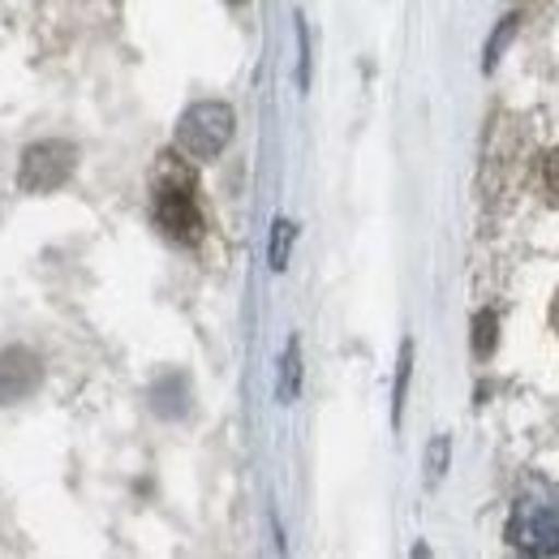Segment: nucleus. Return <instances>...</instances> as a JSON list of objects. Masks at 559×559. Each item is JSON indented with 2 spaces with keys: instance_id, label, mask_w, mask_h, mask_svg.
I'll list each match as a JSON object with an SVG mask.
<instances>
[{
  "instance_id": "obj_1",
  "label": "nucleus",
  "mask_w": 559,
  "mask_h": 559,
  "mask_svg": "<svg viewBox=\"0 0 559 559\" xmlns=\"http://www.w3.org/2000/svg\"><path fill=\"white\" fill-rule=\"evenodd\" d=\"M155 224L168 241L177 246H199L203 241V215L194 203V177L181 159L164 155L155 168Z\"/></svg>"
},
{
  "instance_id": "obj_2",
  "label": "nucleus",
  "mask_w": 559,
  "mask_h": 559,
  "mask_svg": "<svg viewBox=\"0 0 559 559\" xmlns=\"http://www.w3.org/2000/svg\"><path fill=\"white\" fill-rule=\"evenodd\" d=\"M508 543L521 556H559V490L530 487L512 516H508Z\"/></svg>"
},
{
  "instance_id": "obj_3",
  "label": "nucleus",
  "mask_w": 559,
  "mask_h": 559,
  "mask_svg": "<svg viewBox=\"0 0 559 559\" xmlns=\"http://www.w3.org/2000/svg\"><path fill=\"white\" fill-rule=\"evenodd\" d=\"M233 108L219 99H203L194 108H186V117L177 121V151L190 159H215L228 142H233Z\"/></svg>"
},
{
  "instance_id": "obj_4",
  "label": "nucleus",
  "mask_w": 559,
  "mask_h": 559,
  "mask_svg": "<svg viewBox=\"0 0 559 559\" xmlns=\"http://www.w3.org/2000/svg\"><path fill=\"white\" fill-rule=\"evenodd\" d=\"M73 164H78V151L70 142H35L26 155H22V190L26 194H48V190H61L73 177Z\"/></svg>"
},
{
  "instance_id": "obj_5",
  "label": "nucleus",
  "mask_w": 559,
  "mask_h": 559,
  "mask_svg": "<svg viewBox=\"0 0 559 559\" xmlns=\"http://www.w3.org/2000/svg\"><path fill=\"white\" fill-rule=\"evenodd\" d=\"M39 361L35 353L26 349H4L0 353V405H13V401H26L35 388H39Z\"/></svg>"
},
{
  "instance_id": "obj_6",
  "label": "nucleus",
  "mask_w": 559,
  "mask_h": 559,
  "mask_svg": "<svg viewBox=\"0 0 559 559\" xmlns=\"http://www.w3.org/2000/svg\"><path fill=\"white\" fill-rule=\"evenodd\" d=\"M297 392H301V345L288 341V349H284V383H280V396L293 401Z\"/></svg>"
},
{
  "instance_id": "obj_7",
  "label": "nucleus",
  "mask_w": 559,
  "mask_h": 559,
  "mask_svg": "<svg viewBox=\"0 0 559 559\" xmlns=\"http://www.w3.org/2000/svg\"><path fill=\"white\" fill-rule=\"evenodd\" d=\"M409 370H414V345H401V370H396V396H392V421L405 414V392H409Z\"/></svg>"
},
{
  "instance_id": "obj_8",
  "label": "nucleus",
  "mask_w": 559,
  "mask_h": 559,
  "mask_svg": "<svg viewBox=\"0 0 559 559\" xmlns=\"http://www.w3.org/2000/svg\"><path fill=\"white\" fill-rule=\"evenodd\" d=\"M495 328H499L495 310H478V319H474V353H478V357H490V353H495Z\"/></svg>"
},
{
  "instance_id": "obj_9",
  "label": "nucleus",
  "mask_w": 559,
  "mask_h": 559,
  "mask_svg": "<svg viewBox=\"0 0 559 559\" xmlns=\"http://www.w3.org/2000/svg\"><path fill=\"white\" fill-rule=\"evenodd\" d=\"M538 186H543V199L551 207H559V146L538 164Z\"/></svg>"
},
{
  "instance_id": "obj_10",
  "label": "nucleus",
  "mask_w": 559,
  "mask_h": 559,
  "mask_svg": "<svg viewBox=\"0 0 559 559\" xmlns=\"http://www.w3.org/2000/svg\"><path fill=\"white\" fill-rule=\"evenodd\" d=\"M288 246H293V224L276 219V233H272V267L276 272H284V263H288Z\"/></svg>"
},
{
  "instance_id": "obj_11",
  "label": "nucleus",
  "mask_w": 559,
  "mask_h": 559,
  "mask_svg": "<svg viewBox=\"0 0 559 559\" xmlns=\"http://www.w3.org/2000/svg\"><path fill=\"white\" fill-rule=\"evenodd\" d=\"M512 31H516V17H503V22H499V31H495V39L487 44V70H495V61H499V48L512 39Z\"/></svg>"
},
{
  "instance_id": "obj_12",
  "label": "nucleus",
  "mask_w": 559,
  "mask_h": 559,
  "mask_svg": "<svg viewBox=\"0 0 559 559\" xmlns=\"http://www.w3.org/2000/svg\"><path fill=\"white\" fill-rule=\"evenodd\" d=\"M426 469H430V478H439V474L448 469V435H439V439L430 443V452H426Z\"/></svg>"
},
{
  "instance_id": "obj_13",
  "label": "nucleus",
  "mask_w": 559,
  "mask_h": 559,
  "mask_svg": "<svg viewBox=\"0 0 559 559\" xmlns=\"http://www.w3.org/2000/svg\"><path fill=\"white\" fill-rule=\"evenodd\" d=\"M556 328H559V301H556Z\"/></svg>"
},
{
  "instance_id": "obj_14",
  "label": "nucleus",
  "mask_w": 559,
  "mask_h": 559,
  "mask_svg": "<svg viewBox=\"0 0 559 559\" xmlns=\"http://www.w3.org/2000/svg\"><path fill=\"white\" fill-rule=\"evenodd\" d=\"M233 4H241V0H233Z\"/></svg>"
}]
</instances>
